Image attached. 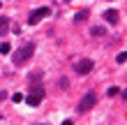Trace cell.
Instances as JSON below:
<instances>
[{
	"label": "cell",
	"mask_w": 127,
	"mask_h": 125,
	"mask_svg": "<svg viewBox=\"0 0 127 125\" xmlns=\"http://www.w3.org/2000/svg\"><path fill=\"white\" fill-rule=\"evenodd\" d=\"M32 53H35V44H23L12 53V60H14V65H23Z\"/></svg>",
	"instance_id": "obj_1"
},
{
	"label": "cell",
	"mask_w": 127,
	"mask_h": 125,
	"mask_svg": "<svg viewBox=\"0 0 127 125\" xmlns=\"http://www.w3.org/2000/svg\"><path fill=\"white\" fill-rule=\"evenodd\" d=\"M44 95H46V90H44V86H39V83L30 86V93H28V97H26L28 107H39V102L44 100Z\"/></svg>",
	"instance_id": "obj_2"
},
{
	"label": "cell",
	"mask_w": 127,
	"mask_h": 125,
	"mask_svg": "<svg viewBox=\"0 0 127 125\" xmlns=\"http://www.w3.org/2000/svg\"><path fill=\"white\" fill-rule=\"evenodd\" d=\"M95 102H97V95H95V93H86V97L79 102L76 111H79V114H86V111H90V109L95 107Z\"/></svg>",
	"instance_id": "obj_3"
},
{
	"label": "cell",
	"mask_w": 127,
	"mask_h": 125,
	"mask_svg": "<svg viewBox=\"0 0 127 125\" xmlns=\"http://www.w3.org/2000/svg\"><path fill=\"white\" fill-rule=\"evenodd\" d=\"M49 14H51L49 7H39V9H32L30 14H28V23H30V26H37L44 16H49Z\"/></svg>",
	"instance_id": "obj_4"
},
{
	"label": "cell",
	"mask_w": 127,
	"mask_h": 125,
	"mask_svg": "<svg viewBox=\"0 0 127 125\" xmlns=\"http://www.w3.org/2000/svg\"><path fill=\"white\" fill-rule=\"evenodd\" d=\"M93 67H95V63L90 60V58H86V60H79V63H76V72H79V74H88V72H93Z\"/></svg>",
	"instance_id": "obj_5"
},
{
	"label": "cell",
	"mask_w": 127,
	"mask_h": 125,
	"mask_svg": "<svg viewBox=\"0 0 127 125\" xmlns=\"http://www.w3.org/2000/svg\"><path fill=\"white\" fill-rule=\"evenodd\" d=\"M104 19H106L111 26H116L118 23V12L116 9H106V12H104Z\"/></svg>",
	"instance_id": "obj_6"
},
{
	"label": "cell",
	"mask_w": 127,
	"mask_h": 125,
	"mask_svg": "<svg viewBox=\"0 0 127 125\" xmlns=\"http://www.w3.org/2000/svg\"><path fill=\"white\" fill-rule=\"evenodd\" d=\"M7 28H9V19H7V16H0V35H5Z\"/></svg>",
	"instance_id": "obj_7"
},
{
	"label": "cell",
	"mask_w": 127,
	"mask_h": 125,
	"mask_svg": "<svg viewBox=\"0 0 127 125\" xmlns=\"http://www.w3.org/2000/svg\"><path fill=\"white\" fill-rule=\"evenodd\" d=\"M88 19V9H81V12H76V16H74V21H86Z\"/></svg>",
	"instance_id": "obj_8"
},
{
	"label": "cell",
	"mask_w": 127,
	"mask_h": 125,
	"mask_svg": "<svg viewBox=\"0 0 127 125\" xmlns=\"http://www.w3.org/2000/svg\"><path fill=\"white\" fill-rule=\"evenodd\" d=\"M9 44H7V42H2V44H0V53H9Z\"/></svg>",
	"instance_id": "obj_9"
},
{
	"label": "cell",
	"mask_w": 127,
	"mask_h": 125,
	"mask_svg": "<svg viewBox=\"0 0 127 125\" xmlns=\"http://www.w3.org/2000/svg\"><path fill=\"white\" fill-rule=\"evenodd\" d=\"M93 35H95V37H102L104 30H102V28H93Z\"/></svg>",
	"instance_id": "obj_10"
},
{
	"label": "cell",
	"mask_w": 127,
	"mask_h": 125,
	"mask_svg": "<svg viewBox=\"0 0 127 125\" xmlns=\"http://www.w3.org/2000/svg\"><path fill=\"white\" fill-rule=\"evenodd\" d=\"M116 60H118V63H127V53H118Z\"/></svg>",
	"instance_id": "obj_11"
},
{
	"label": "cell",
	"mask_w": 127,
	"mask_h": 125,
	"mask_svg": "<svg viewBox=\"0 0 127 125\" xmlns=\"http://www.w3.org/2000/svg\"><path fill=\"white\" fill-rule=\"evenodd\" d=\"M123 97H125V100H127V88H125V90H123Z\"/></svg>",
	"instance_id": "obj_12"
},
{
	"label": "cell",
	"mask_w": 127,
	"mask_h": 125,
	"mask_svg": "<svg viewBox=\"0 0 127 125\" xmlns=\"http://www.w3.org/2000/svg\"><path fill=\"white\" fill-rule=\"evenodd\" d=\"M63 125H74V123H72V121H65V123H63Z\"/></svg>",
	"instance_id": "obj_13"
},
{
	"label": "cell",
	"mask_w": 127,
	"mask_h": 125,
	"mask_svg": "<svg viewBox=\"0 0 127 125\" xmlns=\"http://www.w3.org/2000/svg\"><path fill=\"white\" fill-rule=\"evenodd\" d=\"M65 2H72V0H65Z\"/></svg>",
	"instance_id": "obj_14"
}]
</instances>
